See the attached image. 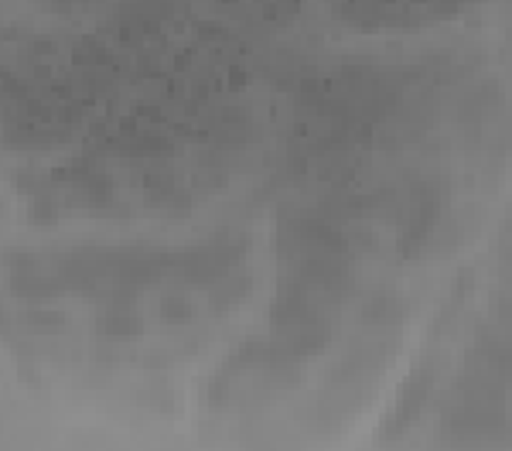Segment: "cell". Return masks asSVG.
<instances>
[{
  "mask_svg": "<svg viewBox=\"0 0 512 451\" xmlns=\"http://www.w3.org/2000/svg\"><path fill=\"white\" fill-rule=\"evenodd\" d=\"M250 240L236 233H216L212 240L195 243L181 253H171L168 281L181 287H212L226 274H233L239 260L246 257Z\"/></svg>",
  "mask_w": 512,
  "mask_h": 451,
  "instance_id": "1",
  "label": "cell"
},
{
  "mask_svg": "<svg viewBox=\"0 0 512 451\" xmlns=\"http://www.w3.org/2000/svg\"><path fill=\"white\" fill-rule=\"evenodd\" d=\"M410 318V308H407V298L403 294H393V291H376L362 301V311H359V322L369 325V328H396Z\"/></svg>",
  "mask_w": 512,
  "mask_h": 451,
  "instance_id": "2",
  "label": "cell"
},
{
  "mask_svg": "<svg viewBox=\"0 0 512 451\" xmlns=\"http://www.w3.org/2000/svg\"><path fill=\"white\" fill-rule=\"evenodd\" d=\"M431 383H434V373H431V369H417V373L410 376L407 383H403V393H400V400H396V407H393V424H390V431L407 428V424L414 421L420 410L427 407V397H431Z\"/></svg>",
  "mask_w": 512,
  "mask_h": 451,
  "instance_id": "3",
  "label": "cell"
},
{
  "mask_svg": "<svg viewBox=\"0 0 512 451\" xmlns=\"http://www.w3.org/2000/svg\"><path fill=\"white\" fill-rule=\"evenodd\" d=\"M96 325L106 339H134V335H140V328H144L137 308H130V301H106Z\"/></svg>",
  "mask_w": 512,
  "mask_h": 451,
  "instance_id": "4",
  "label": "cell"
},
{
  "mask_svg": "<svg viewBox=\"0 0 512 451\" xmlns=\"http://www.w3.org/2000/svg\"><path fill=\"white\" fill-rule=\"evenodd\" d=\"M250 291H253V281L246 274H226L222 281L209 287V298L216 308H233V305H243V298Z\"/></svg>",
  "mask_w": 512,
  "mask_h": 451,
  "instance_id": "5",
  "label": "cell"
},
{
  "mask_svg": "<svg viewBox=\"0 0 512 451\" xmlns=\"http://www.w3.org/2000/svg\"><path fill=\"white\" fill-rule=\"evenodd\" d=\"M192 301L185 298V294H168V298L161 301V308H158V315H161V322L164 325H185V322H192Z\"/></svg>",
  "mask_w": 512,
  "mask_h": 451,
  "instance_id": "6",
  "label": "cell"
},
{
  "mask_svg": "<svg viewBox=\"0 0 512 451\" xmlns=\"http://www.w3.org/2000/svg\"><path fill=\"white\" fill-rule=\"evenodd\" d=\"M21 322L31 325L35 332H62L69 318H65L62 311H55V308H31V311H24V315H21Z\"/></svg>",
  "mask_w": 512,
  "mask_h": 451,
  "instance_id": "7",
  "label": "cell"
}]
</instances>
